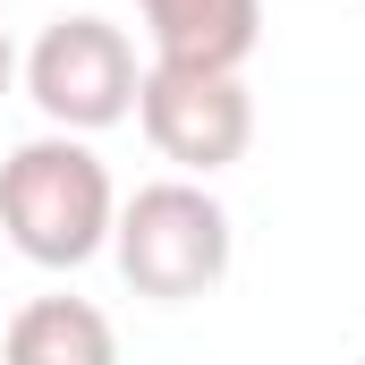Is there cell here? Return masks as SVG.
<instances>
[{"label":"cell","mask_w":365,"mask_h":365,"mask_svg":"<svg viewBox=\"0 0 365 365\" xmlns=\"http://www.w3.org/2000/svg\"><path fill=\"white\" fill-rule=\"evenodd\" d=\"M110 221H119V195L110 170L86 136H26L9 162H0V230L26 264L43 272H77L110 247Z\"/></svg>","instance_id":"cell-1"},{"label":"cell","mask_w":365,"mask_h":365,"mask_svg":"<svg viewBox=\"0 0 365 365\" xmlns=\"http://www.w3.org/2000/svg\"><path fill=\"white\" fill-rule=\"evenodd\" d=\"M110 255L119 280L153 306H187V297H212L230 272V212L204 195L195 179H162L136 187L110 221Z\"/></svg>","instance_id":"cell-2"},{"label":"cell","mask_w":365,"mask_h":365,"mask_svg":"<svg viewBox=\"0 0 365 365\" xmlns=\"http://www.w3.org/2000/svg\"><path fill=\"white\" fill-rule=\"evenodd\" d=\"M136 43L110 26V17H51L26 51V93L34 110L60 128V136H93V128H119L136 110Z\"/></svg>","instance_id":"cell-3"},{"label":"cell","mask_w":365,"mask_h":365,"mask_svg":"<svg viewBox=\"0 0 365 365\" xmlns=\"http://www.w3.org/2000/svg\"><path fill=\"white\" fill-rule=\"evenodd\" d=\"M136 119H145L153 153L195 170V179L230 170L255 145V93H247L238 68H162L153 60L145 86H136Z\"/></svg>","instance_id":"cell-4"},{"label":"cell","mask_w":365,"mask_h":365,"mask_svg":"<svg viewBox=\"0 0 365 365\" xmlns=\"http://www.w3.org/2000/svg\"><path fill=\"white\" fill-rule=\"evenodd\" d=\"M162 68H247L264 43V0H136Z\"/></svg>","instance_id":"cell-5"},{"label":"cell","mask_w":365,"mask_h":365,"mask_svg":"<svg viewBox=\"0 0 365 365\" xmlns=\"http://www.w3.org/2000/svg\"><path fill=\"white\" fill-rule=\"evenodd\" d=\"M0 365H119V331L86 297H34L9 314Z\"/></svg>","instance_id":"cell-6"},{"label":"cell","mask_w":365,"mask_h":365,"mask_svg":"<svg viewBox=\"0 0 365 365\" xmlns=\"http://www.w3.org/2000/svg\"><path fill=\"white\" fill-rule=\"evenodd\" d=\"M9 77H17V51H9V26H0V93H9Z\"/></svg>","instance_id":"cell-7"},{"label":"cell","mask_w":365,"mask_h":365,"mask_svg":"<svg viewBox=\"0 0 365 365\" xmlns=\"http://www.w3.org/2000/svg\"><path fill=\"white\" fill-rule=\"evenodd\" d=\"M357 365H365V357H357Z\"/></svg>","instance_id":"cell-8"}]
</instances>
